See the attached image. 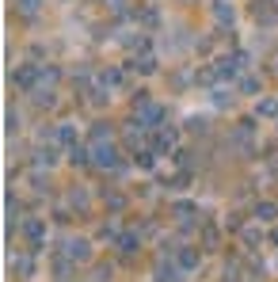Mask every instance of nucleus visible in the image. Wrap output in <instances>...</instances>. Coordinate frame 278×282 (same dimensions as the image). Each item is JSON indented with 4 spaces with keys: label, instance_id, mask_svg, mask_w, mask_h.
<instances>
[{
    "label": "nucleus",
    "instance_id": "f257e3e1",
    "mask_svg": "<svg viewBox=\"0 0 278 282\" xmlns=\"http://www.w3.org/2000/svg\"><path fill=\"white\" fill-rule=\"evenodd\" d=\"M96 164H99V168H114V164H118V160H114V149L111 145H99L96 149Z\"/></svg>",
    "mask_w": 278,
    "mask_h": 282
},
{
    "label": "nucleus",
    "instance_id": "f03ea898",
    "mask_svg": "<svg viewBox=\"0 0 278 282\" xmlns=\"http://www.w3.org/2000/svg\"><path fill=\"white\" fill-rule=\"evenodd\" d=\"M194 263H198V252H194V248H183L179 252V267H194Z\"/></svg>",
    "mask_w": 278,
    "mask_h": 282
},
{
    "label": "nucleus",
    "instance_id": "7ed1b4c3",
    "mask_svg": "<svg viewBox=\"0 0 278 282\" xmlns=\"http://www.w3.org/2000/svg\"><path fill=\"white\" fill-rule=\"evenodd\" d=\"M57 137H61V141H73V126H69V122H61V130H57Z\"/></svg>",
    "mask_w": 278,
    "mask_h": 282
},
{
    "label": "nucleus",
    "instance_id": "20e7f679",
    "mask_svg": "<svg viewBox=\"0 0 278 282\" xmlns=\"http://www.w3.org/2000/svg\"><path fill=\"white\" fill-rule=\"evenodd\" d=\"M259 115H278V103H274V99H267V103L259 107Z\"/></svg>",
    "mask_w": 278,
    "mask_h": 282
}]
</instances>
